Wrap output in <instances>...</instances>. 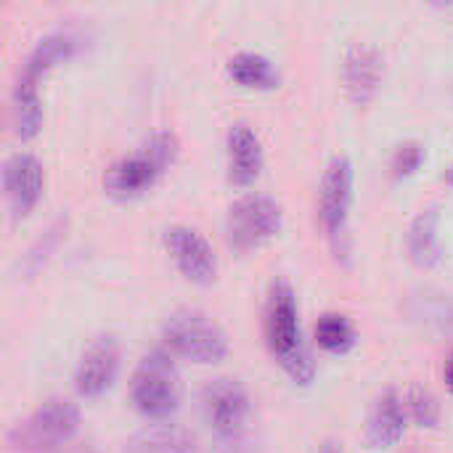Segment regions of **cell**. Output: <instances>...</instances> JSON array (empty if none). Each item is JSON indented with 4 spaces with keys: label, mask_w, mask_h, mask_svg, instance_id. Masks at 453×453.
Returning <instances> with one entry per match:
<instances>
[{
    "label": "cell",
    "mask_w": 453,
    "mask_h": 453,
    "mask_svg": "<svg viewBox=\"0 0 453 453\" xmlns=\"http://www.w3.org/2000/svg\"><path fill=\"white\" fill-rule=\"evenodd\" d=\"M265 342L273 358L281 364V369L297 382L311 385L316 377V361L311 356V348L303 340L300 329V311L297 297L287 281H273L265 300Z\"/></svg>",
    "instance_id": "1"
},
{
    "label": "cell",
    "mask_w": 453,
    "mask_h": 453,
    "mask_svg": "<svg viewBox=\"0 0 453 453\" xmlns=\"http://www.w3.org/2000/svg\"><path fill=\"white\" fill-rule=\"evenodd\" d=\"M178 135L170 130H159L149 135L135 151L119 157L104 175V186L114 196H135L154 186V180L175 162L178 157Z\"/></svg>",
    "instance_id": "2"
},
{
    "label": "cell",
    "mask_w": 453,
    "mask_h": 453,
    "mask_svg": "<svg viewBox=\"0 0 453 453\" xmlns=\"http://www.w3.org/2000/svg\"><path fill=\"white\" fill-rule=\"evenodd\" d=\"M133 406L154 422L170 419L180 403V377L165 350H149L130 377Z\"/></svg>",
    "instance_id": "3"
},
{
    "label": "cell",
    "mask_w": 453,
    "mask_h": 453,
    "mask_svg": "<svg viewBox=\"0 0 453 453\" xmlns=\"http://www.w3.org/2000/svg\"><path fill=\"white\" fill-rule=\"evenodd\" d=\"M80 430V411L69 401H48L11 433V446L21 453H53Z\"/></svg>",
    "instance_id": "4"
},
{
    "label": "cell",
    "mask_w": 453,
    "mask_h": 453,
    "mask_svg": "<svg viewBox=\"0 0 453 453\" xmlns=\"http://www.w3.org/2000/svg\"><path fill=\"white\" fill-rule=\"evenodd\" d=\"M162 334H165V342L175 353L196 364H215V361H223L228 353L226 332L210 316L191 311V308L175 311L165 321Z\"/></svg>",
    "instance_id": "5"
},
{
    "label": "cell",
    "mask_w": 453,
    "mask_h": 453,
    "mask_svg": "<svg viewBox=\"0 0 453 453\" xmlns=\"http://www.w3.org/2000/svg\"><path fill=\"white\" fill-rule=\"evenodd\" d=\"M202 409H204V419L212 427V433L220 441L234 443L247 430V422L252 414V401H250L247 388L239 380L218 377L204 385Z\"/></svg>",
    "instance_id": "6"
},
{
    "label": "cell",
    "mask_w": 453,
    "mask_h": 453,
    "mask_svg": "<svg viewBox=\"0 0 453 453\" xmlns=\"http://www.w3.org/2000/svg\"><path fill=\"white\" fill-rule=\"evenodd\" d=\"M281 228V207L263 194H247L228 207L226 239L234 250H252L273 239Z\"/></svg>",
    "instance_id": "7"
},
{
    "label": "cell",
    "mask_w": 453,
    "mask_h": 453,
    "mask_svg": "<svg viewBox=\"0 0 453 453\" xmlns=\"http://www.w3.org/2000/svg\"><path fill=\"white\" fill-rule=\"evenodd\" d=\"M350 202H353V165L345 157H334L324 170L321 194H319V215L326 234L334 242L345 236Z\"/></svg>",
    "instance_id": "8"
},
{
    "label": "cell",
    "mask_w": 453,
    "mask_h": 453,
    "mask_svg": "<svg viewBox=\"0 0 453 453\" xmlns=\"http://www.w3.org/2000/svg\"><path fill=\"white\" fill-rule=\"evenodd\" d=\"M167 252L173 255L178 271L194 284H210L218 273V260L210 242L188 226H170L162 234Z\"/></svg>",
    "instance_id": "9"
},
{
    "label": "cell",
    "mask_w": 453,
    "mask_h": 453,
    "mask_svg": "<svg viewBox=\"0 0 453 453\" xmlns=\"http://www.w3.org/2000/svg\"><path fill=\"white\" fill-rule=\"evenodd\" d=\"M119 372V345L111 334L96 337L74 372V388L80 395L85 398H98L101 393H106L111 388V382L117 380Z\"/></svg>",
    "instance_id": "10"
},
{
    "label": "cell",
    "mask_w": 453,
    "mask_h": 453,
    "mask_svg": "<svg viewBox=\"0 0 453 453\" xmlns=\"http://www.w3.org/2000/svg\"><path fill=\"white\" fill-rule=\"evenodd\" d=\"M42 165L37 157L19 151L13 157H8L5 167H3V186H5V196L8 204L16 215H27L40 194H42Z\"/></svg>",
    "instance_id": "11"
},
{
    "label": "cell",
    "mask_w": 453,
    "mask_h": 453,
    "mask_svg": "<svg viewBox=\"0 0 453 453\" xmlns=\"http://www.w3.org/2000/svg\"><path fill=\"white\" fill-rule=\"evenodd\" d=\"M382 80V53L372 42H356L345 56V88L356 104H369Z\"/></svg>",
    "instance_id": "12"
},
{
    "label": "cell",
    "mask_w": 453,
    "mask_h": 453,
    "mask_svg": "<svg viewBox=\"0 0 453 453\" xmlns=\"http://www.w3.org/2000/svg\"><path fill=\"white\" fill-rule=\"evenodd\" d=\"M403 433H406V406L395 390H385L369 411L366 443L372 449H393L403 438Z\"/></svg>",
    "instance_id": "13"
},
{
    "label": "cell",
    "mask_w": 453,
    "mask_h": 453,
    "mask_svg": "<svg viewBox=\"0 0 453 453\" xmlns=\"http://www.w3.org/2000/svg\"><path fill=\"white\" fill-rule=\"evenodd\" d=\"M226 149H228V178L236 186L252 183L263 170V146L255 130L244 122L234 125L228 130Z\"/></svg>",
    "instance_id": "14"
},
{
    "label": "cell",
    "mask_w": 453,
    "mask_h": 453,
    "mask_svg": "<svg viewBox=\"0 0 453 453\" xmlns=\"http://www.w3.org/2000/svg\"><path fill=\"white\" fill-rule=\"evenodd\" d=\"M127 453H199V446L180 425H154L130 441Z\"/></svg>",
    "instance_id": "15"
},
{
    "label": "cell",
    "mask_w": 453,
    "mask_h": 453,
    "mask_svg": "<svg viewBox=\"0 0 453 453\" xmlns=\"http://www.w3.org/2000/svg\"><path fill=\"white\" fill-rule=\"evenodd\" d=\"M409 255L419 268H435L443 260L438 242V210H422L409 228Z\"/></svg>",
    "instance_id": "16"
},
{
    "label": "cell",
    "mask_w": 453,
    "mask_h": 453,
    "mask_svg": "<svg viewBox=\"0 0 453 453\" xmlns=\"http://www.w3.org/2000/svg\"><path fill=\"white\" fill-rule=\"evenodd\" d=\"M42 122V106L37 96V80L19 77L13 88V127L19 138H35Z\"/></svg>",
    "instance_id": "17"
},
{
    "label": "cell",
    "mask_w": 453,
    "mask_h": 453,
    "mask_svg": "<svg viewBox=\"0 0 453 453\" xmlns=\"http://www.w3.org/2000/svg\"><path fill=\"white\" fill-rule=\"evenodd\" d=\"M226 72L231 80L247 88H276L279 85V69L260 53H236L228 58Z\"/></svg>",
    "instance_id": "18"
},
{
    "label": "cell",
    "mask_w": 453,
    "mask_h": 453,
    "mask_svg": "<svg viewBox=\"0 0 453 453\" xmlns=\"http://www.w3.org/2000/svg\"><path fill=\"white\" fill-rule=\"evenodd\" d=\"M72 50H74V37H72V35H64V32L48 35V37H42V40L35 45V50L29 53V58H27L21 74L29 77V80H37V77H40L42 72H48L53 64L69 58Z\"/></svg>",
    "instance_id": "19"
},
{
    "label": "cell",
    "mask_w": 453,
    "mask_h": 453,
    "mask_svg": "<svg viewBox=\"0 0 453 453\" xmlns=\"http://www.w3.org/2000/svg\"><path fill=\"white\" fill-rule=\"evenodd\" d=\"M313 337L326 353H348L356 345V326L342 313H324L313 326Z\"/></svg>",
    "instance_id": "20"
},
{
    "label": "cell",
    "mask_w": 453,
    "mask_h": 453,
    "mask_svg": "<svg viewBox=\"0 0 453 453\" xmlns=\"http://www.w3.org/2000/svg\"><path fill=\"white\" fill-rule=\"evenodd\" d=\"M409 414L419 427L433 430L441 422V403L427 388H414L409 393Z\"/></svg>",
    "instance_id": "21"
},
{
    "label": "cell",
    "mask_w": 453,
    "mask_h": 453,
    "mask_svg": "<svg viewBox=\"0 0 453 453\" xmlns=\"http://www.w3.org/2000/svg\"><path fill=\"white\" fill-rule=\"evenodd\" d=\"M425 162V149L417 141H406L398 146L395 157H393V175L395 178H409L419 170V165Z\"/></svg>",
    "instance_id": "22"
},
{
    "label": "cell",
    "mask_w": 453,
    "mask_h": 453,
    "mask_svg": "<svg viewBox=\"0 0 453 453\" xmlns=\"http://www.w3.org/2000/svg\"><path fill=\"white\" fill-rule=\"evenodd\" d=\"M419 316H425V321H427V324H435L438 329H449L453 324V305L446 297H441V295L425 297V300H422V313H419Z\"/></svg>",
    "instance_id": "23"
},
{
    "label": "cell",
    "mask_w": 453,
    "mask_h": 453,
    "mask_svg": "<svg viewBox=\"0 0 453 453\" xmlns=\"http://www.w3.org/2000/svg\"><path fill=\"white\" fill-rule=\"evenodd\" d=\"M319 453H345V446L340 441H324L319 446Z\"/></svg>",
    "instance_id": "24"
},
{
    "label": "cell",
    "mask_w": 453,
    "mask_h": 453,
    "mask_svg": "<svg viewBox=\"0 0 453 453\" xmlns=\"http://www.w3.org/2000/svg\"><path fill=\"white\" fill-rule=\"evenodd\" d=\"M446 385H449V390L453 393V353L451 358H449V364H446Z\"/></svg>",
    "instance_id": "25"
},
{
    "label": "cell",
    "mask_w": 453,
    "mask_h": 453,
    "mask_svg": "<svg viewBox=\"0 0 453 453\" xmlns=\"http://www.w3.org/2000/svg\"><path fill=\"white\" fill-rule=\"evenodd\" d=\"M451 178H453V173H451Z\"/></svg>",
    "instance_id": "26"
}]
</instances>
